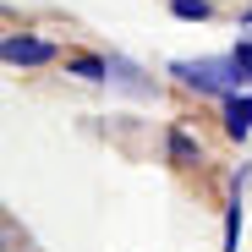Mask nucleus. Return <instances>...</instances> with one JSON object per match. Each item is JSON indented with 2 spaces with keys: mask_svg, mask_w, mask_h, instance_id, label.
<instances>
[{
  "mask_svg": "<svg viewBox=\"0 0 252 252\" xmlns=\"http://www.w3.org/2000/svg\"><path fill=\"white\" fill-rule=\"evenodd\" d=\"M170 71L187 82V88H197V94H220V99H230L236 82H247V71L236 66V55H225V61H176Z\"/></svg>",
  "mask_w": 252,
  "mask_h": 252,
  "instance_id": "f257e3e1",
  "label": "nucleus"
},
{
  "mask_svg": "<svg viewBox=\"0 0 252 252\" xmlns=\"http://www.w3.org/2000/svg\"><path fill=\"white\" fill-rule=\"evenodd\" d=\"M6 61L11 66H44V61H55V44L50 38H6Z\"/></svg>",
  "mask_w": 252,
  "mask_h": 252,
  "instance_id": "f03ea898",
  "label": "nucleus"
},
{
  "mask_svg": "<svg viewBox=\"0 0 252 252\" xmlns=\"http://www.w3.org/2000/svg\"><path fill=\"white\" fill-rule=\"evenodd\" d=\"M225 132L230 137H247L252 132V94H230L225 99Z\"/></svg>",
  "mask_w": 252,
  "mask_h": 252,
  "instance_id": "7ed1b4c3",
  "label": "nucleus"
},
{
  "mask_svg": "<svg viewBox=\"0 0 252 252\" xmlns=\"http://www.w3.org/2000/svg\"><path fill=\"white\" fill-rule=\"evenodd\" d=\"M236 241H241V181H236V192L225 203V252H236Z\"/></svg>",
  "mask_w": 252,
  "mask_h": 252,
  "instance_id": "20e7f679",
  "label": "nucleus"
},
{
  "mask_svg": "<svg viewBox=\"0 0 252 252\" xmlns=\"http://www.w3.org/2000/svg\"><path fill=\"white\" fill-rule=\"evenodd\" d=\"M71 77H82V82H110V61H99V55H77V61H71Z\"/></svg>",
  "mask_w": 252,
  "mask_h": 252,
  "instance_id": "39448f33",
  "label": "nucleus"
},
{
  "mask_svg": "<svg viewBox=\"0 0 252 252\" xmlns=\"http://www.w3.org/2000/svg\"><path fill=\"white\" fill-rule=\"evenodd\" d=\"M170 17H181V22H208L214 6H208V0H170Z\"/></svg>",
  "mask_w": 252,
  "mask_h": 252,
  "instance_id": "423d86ee",
  "label": "nucleus"
},
{
  "mask_svg": "<svg viewBox=\"0 0 252 252\" xmlns=\"http://www.w3.org/2000/svg\"><path fill=\"white\" fill-rule=\"evenodd\" d=\"M110 82H121L126 94H148V82H137V66H126V61H110Z\"/></svg>",
  "mask_w": 252,
  "mask_h": 252,
  "instance_id": "0eeeda50",
  "label": "nucleus"
},
{
  "mask_svg": "<svg viewBox=\"0 0 252 252\" xmlns=\"http://www.w3.org/2000/svg\"><path fill=\"white\" fill-rule=\"evenodd\" d=\"M192 154H197V143L187 132H170V159H192Z\"/></svg>",
  "mask_w": 252,
  "mask_h": 252,
  "instance_id": "6e6552de",
  "label": "nucleus"
},
{
  "mask_svg": "<svg viewBox=\"0 0 252 252\" xmlns=\"http://www.w3.org/2000/svg\"><path fill=\"white\" fill-rule=\"evenodd\" d=\"M236 66H241L247 82H252V38H241V44H236Z\"/></svg>",
  "mask_w": 252,
  "mask_h": 252,
  "instance_id": "1a4fd4ad",
  "label": "nucleus"
},
{
  "mask_svg": "<svg viewBox=\"0 0 252 252\" xmlns=\"http://www.w3.org/2000/svg\"><path fill=\"white\" fill-rule=\"evenodd\" d=\"M241 28H252V6H247V11H241Z\"/></svg>",
  "mask_w": 252,
  "mask_h": 252,
  "instance_id": "9d476101",
  "label": "nucleus"
}]
</instances>
